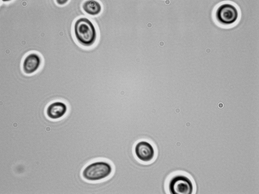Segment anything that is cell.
Wrapping results in <instances>:
<instances>
[{"instance_id":"cell-6","label":"cell","mask_w":259,"mask_h":194,"mask_svg":"<svg viewBox=\"0 0 259 194\" xmlns=\"http://www.w3.org/2000/svg\"><path fill=\"white\" fill-rule=\"evenodd\" d=\"M42 62V58L38 53L34 52L29 53L25 55L22 60V71L27 75L33 74L39 69Z\"/></svg>"},{"instance_id":"cell-4","label":"cell","mask_w":259,"mask_h":194,"mask_svg":"<svg viewBox=\"0 0 259 194\" xmlns=\"http://www.w3.org/2000/svg\"><path fill=\"white\" fill-rule=\"evenodd\" d=\"M167 189L168 194H194L195 187L192 179L182 173L175 174L168 181Z\"/></svg>"},{"instance_id":"cell-9","label":"cell","mask_w":259,"mask_h":194,"mask_svg":"<svg viewBox=\"0 0 259 194\" xmlns=\"http://www.w3.org/2000/svg\"><path fill=\"white\" fill-rule=\"evenodd\" d=\"M56 3L59 6H63L66 4L69 0H55Z\"/></svg>"},{"instance_id":"cell-7","label":"cell","mask_w":259,"mask_h":194,"mask_svg":"<svg viewBox=\"0 0 259 194\" xmlns=\"http://www.w3.org/2000/svg\"><path fill=\"white\" fill-rule=\"evenodd\" d=\"M67 106L64 102L56 101L51 103L48 106L46 110L47 116L53 119H57L63 117L66 113Z\"/></svg>"},{"instance_id":"cell-3","label":"cell","mask_w":259,"mask_h":194,"mask_svg":"<svg viewBox=\"0 0 259 194\" xmlns=\"http://www.w3.org/2000/svg\"><path fill=\"white\" fill-rule=\"evenodd\" d=\"M236 0H228L223 2L216 7L214 16L217 21L224 26L235 23L240 16L238 8L235 3Z\"/></svg>"},{"instance_id":"cell-5","label":"cell","mask_w":259,"mask_h":194,"mask_svg":"<svg viewBox=\"0 0 259 194\" xmlns=\"http://www.w3.org/2000/svg\"><path fill=\"white\" fill-rule=\"evenodd\" d=\"M134 152L137 159L144 163H151L156 156L155 147L151 143L146 141L138 142L134 146Z\"/></svg>"},{"instance_id":"cell-8","label":"cell","mask_w":259,"mask_h":194,"mask_svg":"<svg viewBox=\"0 0 259 194\" xmlns=\"http://www.w3.org/2000/svg\"><path fill=\"white\" fill-rule=\"evenodd\" d=\"M81 7L85 13L91 16L98 15L102 12L103 9L99 0H83Z\"/></svg>"},{"instance_id":"cell-1","label":"cell","mask_w":259,"mask_h":194,"mask_svg":"<svg viewBox=\"0 0 259 194\" xmlns=\"http://www.w3.org/2000/svg\"><path fill=\"white\" fill-rule=\"evenodd\" d=\"M73 30L77 41L84 47L92 46L97 40L98 33L96 28L83 11L81 15L74 21Z\"/></svg>"},{"instance_id":"cell-2","label":"cell","mask_w":259,"mask_h":194,"mask_svg":"<svg viewBox=\"0 0 259 194\" xmlns=\"http://www.w3.org/2000/svg\"><path fill=\"white\" fill-rule=\"evenodd\" d=\"M113 172V168L110 163L104 160H97L86 165L82 171L81 176L84 180L94 182L105 179Z\"/></svg>"}]
</instances>
